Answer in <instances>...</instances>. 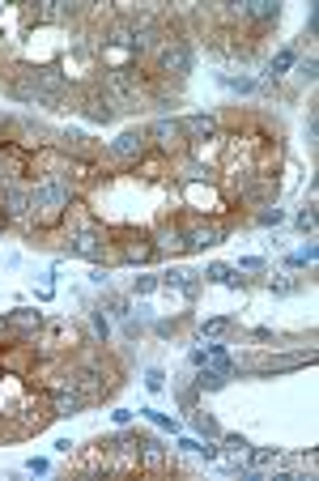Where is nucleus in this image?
Returning <instances> with one entry per match:
<instances>
[{
	"label": "nucleus",
	"instance_id": "nucleus-29",
	"mask_svg": "<svg viewBox=\"0 0 319 481\" xmlns=\"http://www.w3.org/2000/svg\"><path fill=\"white\" fill-rule=\"evenodd\" d=\"M128 260H150V247H128Z\"/></svg>",
	"mask_w": 319,
	"mask_h": 481
},
{
	"label": "nucleus",
	"instance_id": "nucleus-13",
	"mask_svg": "<svg viewBox=\"0 0 319 481\" xmlns=\"http://www.w3.org/2000/svg\"><path fill=\"white\" fill-rule=\"evenodd\" d=\"M141 464H145V469H154V473L166 464V455H162V447H158L154 439H145V443H141Z\"/></svg>",
	"mask_w": 319,
	"mask_h": 481
},
{
	"label": "nucleus",
	"instance_id": "nucleus-16",
	"mask_svg": "<svg viewBox=\"0 0 319 481\" xmlns=\"http://www.w3.org/2000/svg\"><path fill=\"white\" fill-rule=\"evenodd\" d=\"M209 362H213V371L230 375V358H226V349H222V345H213V349H209Z\"/></svg>",
	"mask_w": 319,
	"mask_h": 481
},
{
	"label": "nucleus",
	"instance_id": "nucleus-26",
	"mask_svg": "<svg viewBox=\"0 0 319 481\" xmlns=\"http://www.w3.org/2000/svg\"><path fill=\"white\" fill-rule=\"evenodd\" d=\"M162 384H166L162 371H150V375H145V388H150V392H162Z\"/></svg>",
	"mask_w": 319,
	"mask_h": 481
},
{
	"label": "nucleus",
	"instance_id": "nucleus-10",
	"mask_svg": "<svg viewBox=\"0 0 319 481\" xmlns=\"http://www.w3.org/2000/svg\"><path fill=\"white\" fill-rule=\"evenodd\" d=\"M72 251H77V256H85V260H103V239L90 235V230H81L77 239H72Z\"/></svg>",
	"mask_w": 319,
	"mask_h": 481
},
{
	"label": "nucleus",
	"instance_id": "nucleus-19",
	"mask_svg": "<svg viewBox=\"0 0 319 481\" xmlns=\"http://www.w3.org/2000/svg\"><path fill=\"white\" fill-rule=\"evenodd\" d=\"M158 239H162V247H166V251H183V247H187V239H183V235H175V230H162Z\"/></svg>",
	"mask_w": 319,
	"mask_h": 481
},
{
	"label": "nucleus",
	"instance_id": "nucleus-8",
	"mask_svg": "<svg viewBox=\"0 0 319 481\" xmlns=\"http://www.w3.org/2000/svg\"><path fill=\"white\" fill-rule=\"evenodd\" d=\"M85 115H90L94 124H107V119L115 115V103H111L107 94H90V98H85Z\"/></svg>",
	"mask_w": 319,
	"mask_h": 481
},
{
	"label": "nucleus",
	"instance_id": "nucleus-1",
	"mask_svg": "<svg viewBox=\"0 0 319 481\" xmlns=\"http://www.w3.org/2000/svg\"><path fill=\"white\" fill-rule=\"evenodd\" d=\"M64 209H68V188H64V184L52 179V184H39V188L30 192V217H34V222L47 226V222H56Z\"/></svg>",
	"mask_w": 319,
	"mask_h": 481
},
{
	"label": "nucleus",
	"instance_id": "nucleus-2",
	"mask_svg": "<svg viewBox=\"0 0 319 481\" xmlns=\"http://www.w3.org/2000/svg\"><path fill=\"white\" fill-rule=\"evenodd\" d=\"M192 64H196V56H192V47H187V43H162V47H158V68H162V72L187 77Z\"/></svg>",
	"mask_w": 319,
	"mask_h": 481
},
{
	"label": "nucleus",
	"instance_id": "nucleus-18",
	"mask_svg": "<svg viewBox=\"0 0 319 481\" xmlns=\"http://www.w3.org/2000/svg\"><path fill=\"white\" fill-rule=\"evenodd\" d=\"M209 282H217V286H226V282H234V277H230V264H209Z\"/></svg>",
	"mask_w": 319,
	"mask_h": 481
},
{
	"label": "nucleus",
	"instance_id": "nucleus-22",
	"mask_svg": "<svg viewBox=\"0 0 319 481\" xmlns=\"http://www.w3.org/2000/svg\"><path fill=\"white\" fill-rule=\"evenodd\" d=\"M60 13H64V9H60V0H43V9H39V17H43V21H56Z\"/></svg>",
	"mask_w": 319,
	"mask_h": 481
},
{
	"label": "nucleus",
	"instance_id": "nucleus-4",
	"mask_svg": "<svg viewBox=\"0 0 319 481\" xmlns=\"http://www.w3.org/2000/svg\"><path fill=\"white\" fill-rule=\"evenodd\" d=\"M222 239H226V230H222V226H213V222H200V226H192V230H187V247H196V251L217 247Z\"/></svg>",
	"mask_w": 319,
	"mask_h": 481
},
{
	"label": "nucleus",
	"instance_id": "nucleus-3",
	"mask_svg": "<svg viewBox=\"0 0 319 481\" xmlns=\"http://www.w3.org/2000/svg\"><path fill=\"white\" fill-rule=\"evenodd\" d=\"M111 154H115L119 162H132V158H141V154H145V132H141V128H132V132H124V137H115Z\"/></svg>",
	"mask_w": 319,
	"mask_h": 481
},
{
	"label": "nucleus",
	"instance_id": "nucleus-15",
	"mask_svg": "<svg viewBox=\"0 0 319 481\" xmlns=\"http://www.w3.org/2000/svg\"><path fill=\"white\" fill-rule=\"evenodd\" d=\"M166 282H170V286H179L187 298L196 294V282H192V273H166Z\"/></svg>",
	"mask_w": 319,
	"mask_h": 481
},
{
	"label": "nucleus",
	"instance_id": "nucleus-14",
	"mask_svg": "<svg viewBox=\"0 0 319 481\" xmlns=\"http://www.w3.org/2000/svg\"><path fill=\"white\" fill-rule=\"evenodd\" d=\"M9 324L17 328V333H34V328L43 324V315H39V311H26V307H21V311H13V315H9Z\"/></svg>",
	"mask_w": 319,
	"mask_h": 481
},
{
	"label": "nucleus",
	"instance_id": "nucleus-21",
	"mask_svg": "<svg viewBox=\"0 0 319 481\" xmlns=\"http://www.w3.org/2000/svg\"><path fill=\"white\" fill-rule=\"evenodd\" d=\"M222 384H226L222 371H200V388H222Z\"/></svg>",
	"mask_w": 319,
	"mask_h": 481
},
{
	"label": "nucleus",
	"instance_id": "nucleus-27",
	"mask_svg": "<svg viewBox=\"0 0 319 481\" xmlns=\"http://www.w3.org/2000/svg\"><path fill=\"white\" fill-rule=\"evenodd\" d=\"M281 222V209H260V226H277Z\"/></svg>",
	"mask_w": 319,
	"mask_h": 481
},
{
	"label": "nucleus",
	"instance_id": "nucleus-23",
	"mask_svg": "<svg viewBox=\"0 0 319 481\" xmlns=\"http://www.w3.org/2000/svg\"><path fill=\"white\" fill-rule=\"evenodd\" d=\"M247 196H251V200H268V196H277V184H268V179H264V184H260V188H251Z\"/></svg>",
	"mask_w": 319,
	"mask_h": 481
},
{
	"label": "nucleus",
	"instance_id": "nucleus-7",
	"mask_svg": "<svg viewBox=\"0 0 319 481\" xmlns=\"http://www.w3.org/2000/svg\"><path fill=\"white\" fill-rule=\"evenodd\" d=\"M179 128L187 132V137H196V141H209L213 132H217V119L213 115H192V119H183Z\"/></svg>",
	"mask_w": 319,
	"mask_h": 481
},
{
	"label": "nucleus",
	"instance_id": "nucleus-9",
	"mask_svg": "<svg viewBox=\"0 0 319 481\" xmlns=\"http://www.w3.org/2000/svg\"><path fill=\"white\" fill-rule=\"evenodd\" d=\"M0 200H5V213L9 217H26L30 213V192H21V188H5Z\"/></svg>",
	"mask_w": 319,
	"mask_h": 481
},
{
	"label": "nucleus",
	"instance_id": "nucleus-11",
	"mask_svg": "<svg viewBox=\"0 0 319 481\" xmlns=\"http://www.w3.org/2000/svg\"><path fill=\"white\" fill-rule=\"evenodd\" d=\"M238 13H247L251 21H277V5H273V0H251V5H238Z\"/></svg>",
	"mask_w": 319,
	"mask_h": 481
},
{
	"label": "nucleus",
	"instance_id": "nucleus-28",
	"mask_svg": "<svg viewBox=\"0 0 319 481\" xmlns=\"http://www.w3.org/2000/svg\"><path fill=\"white\" fill-rule=\"evenodd\" d=\"M251 460H256V464H277V451H268V447H260V451L251 455Z\"/></svg>",
	"mask_w": 319,
	"mask_h": 481
},
{
	"label": "nucleus",
	"instance_id": "nucleus-17",
	"mask_svg": "<svg viewBox=\"0 0 319 481\" xmlns=\"http://www.w3.org/2000/svg\"><path fill=\"white\" fill-rule=\"evenodd\" d=\"M294 64V52H277V60L273 64H268V77H281V72Z\"/></svg>",
	"mask_w": 319,
	"mask_h": 481
},
{
	"label": "nucleus",
	"instance_id": "nucleus-25",
	"mask_svg": "<svg viewBox=\"0 0 319 481\" xmlns=\"http://www.w3.org/2000/svg\"><path fill=\"white\" fill-rule=\"evenodd\" d=\"M158 290V277H136V294H154Z\"/></svg>",
	"mask_w": 319,
	"mask_h": 481
},
{
	"label": "nucleus",
	"instance_id": "nucleus-24",
	"mask_svg": "<svg viewBox=\"0 0 319 481\" xmlns=\"http://www.w3.org/2000/svg\"><path fill=\"white\" fill-rule=\"evenodd\" d=\"M200 435H217V426H213V418H205V413H196V422H192Z\"/></svg>",
	"mask_w": 319,
	"mask_h": 481
},
{
	"label": "nucleus",
	"instance_id": "nucleus-20",
	"mask_svg": "<svg viewBox=\"0 0 319 481\" xmlns=\"http://www.w3.org/2000/svg\"><path fill=\"white\" fill-rule=\"evenodd\" d=\"M200 333H205V337H222V333H230V320H209Z\"/></svg>",
	"mask_w": 319,
	"mask_h": 481
},
{
	"label": "nucleus",
	"instance_id": "nucleus-6",
	"mask_svg": "<svg viewBox=\"0 0 319 481\" xmlns=\"http://www.w3.org/2000/svg\"><path fill=\"white\" fill-rule=\"evenodd\" d=\"M85 404V396L77 392V384H68V392H56L52 396V409H56V418H68V413H77Z\"/></svg>",
	"mask_w": 319,
	"mask_h": 481
},
{
	"label": "nucleus",
	"instance_id": "nucleus-5",
	"mask_svg": "<svg viewBox=\"0 0 319 481\" xmlns=\"http://www.w3.org/2000/svg\"><path fill=\"white\" fill-rule=\"evenodd\" d=\"M145 137H154L162 149H175V141L183 137V128H179V119H158V124H150V132Z\"/></svg>",
	"mask_w": 319,
	"mask_h": 481
},
{
	"label": "nucleus",
	"instance_id": "nucleus-12",
	"mask_svg": "<svg viewBox=\"0 0 319 481\" xmlns=\"http://www.w3.org/2000/svg\"><path fill=\"white\" fill-rule=\"evenodd\" d=\"M72 341V337H77V328H72V324H52V328H47V337H43V349H60V341Z\"/></svg>",
	"mask_w": 319,
	"mask_h": 481
}]
</instances>
